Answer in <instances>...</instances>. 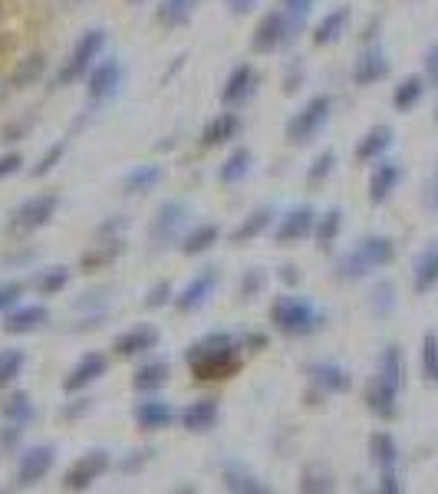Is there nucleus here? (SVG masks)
Segmentation results:
<instances>
[{
    "label": "nucleus",
    "instance_id": "f257e3e1",
    "mask_svg": "<svg viewBox=\"0 0 438 494\" xmlns=\"http://www.w3.org/2000/svg\"><path fill=\"white\" fill-rule=\"evenodd\" d=\"M184 363L192 369V376L198 382H215V380H228L241 369V359H238V340L231 333H207L201 340L188 346L184 353Z\"/></svg>",
    "mask_w": 438,
    "mask_h": 494
},
{
    "label": "nucleus",
    "instance_id": "f03ea898",
    "mask_svg": "<svg viewBox=\"0 0 438 494\" xmlns=\"http://www.w3.org/2000/svg\"><path fill=\"white\" fill-rule=\"evenodd\" d=\"M395 261V241L386 234H369L353 247V251L340 257L336 264V277L340 280H363L379 267H389Z\"/></svg>",
    "mask_w": 438,
    "mask_h": 494
},
{
    "label": "nucleus",
    "instance_id": "7ed1b4c3",
    "mask_svg": "<svg viewBox=\"0 0 438 494\" xmlns=\"http://www.w3.org/2000/svg\"><path fill=\"white\" fill-rule=\"evenodd\" d=\"M270 323L277 333L284 336H313L326 323V313L317 310L310 300L284 294L270 303Z\"/></svg>",
    "mask_w": 438,
    "mask_h": 494
},
{
    "label": "nucleus",
    "instance_id": "20e7f679",
    "mask_svg": "<svg viewBox=\"0 0 438 494\" xmlns=\"http://www.w3.org/2000/svg\"><path fill=\"white\" fill-rule=\"evenodd\" d=\"M103 46H106V30H86V34L76 40V46L69 50L63 69H59V76H57L59 86H69V82L90 76V69L96 67V59L103 57Z\"/></svg>",
    "mask_w": 438,
    "mask_h": 494
},
{
    "label": "nucleus",
    "instance_id": "39448f33",
    "mask_svg": "<svg viewBox=\"0 0 438 494\" xmlns=\"http://www.w3.org/2000/svg\"><path fill=\"white\" fill-rule=\"evenodd\" d=\"M330 115H333V99L323 96V92L320 96H313V99H307V103L300 106L297 113H293V119L287 122V138L290 142H297V145L310 142V138L330 122Z\"/></svg>",
    "mask_w": 438,
    "mask_h": 494
},
{
    "label": "nucleus",
    "instance_id": "423d86ee",
    "mask_svg": "<svg viewBox=\"0 0 438 494\" xmlns=\"http://www.w3.org/2000/svg\"><path fill=\"white\" fill-rule=\"evenodd\" d=\"M300 27H303V23L293 20L287 11H270L267 17H261V23H257V30H254V36H251L254 53H274V50H280L284 43H293V36H297Z\"/></svg>",
    "mask_w": 438,
    "mask_h": 494
},
{
    "label": "nucleus",
    "instance_id": "0eeeda50",
    "mask_svg": "<svg viewBox=\"0 0 438 494\" xmlns=\"http://www.w3.org/2000/svg\"><path fill=\"white\" fill-rule=\"evenodd\" d=\"M57 208H59V195H53V192L27 198V201H20L11 211V231L13 234H30V231L46 228L53 221V215H57Z\"/></svg>",
    "mask_w": 438,
    "mask_h": 494
},
{
    "label": "nucleus",
    "instance_id": "6e6552de",
    "mask_svg": "<svg viewBox=\"0 0 438 494\" xmlns=\"http://www.w3.org/2000/svg\"><path fill=\"white\" fill-rule=\"evenodd\" d=\"M221 284V271L218 267H207V271H201L198 277H192L188 284L182 287V294H175V310L178 313H195L201 310L207 300L215 297V290H218Z\"/></svg>",
    "mask_w": 438,
    "mask_h": 494
},
{
    "label": "nucleus",
    "instance_id": "1a4fd4ad",
    "mask_svg": "<svg viewBox=\"0 0 438 494\" xmlns=\"http://www.w3.org/2000/svg\"><path fill=\"white\" fill-rule=\"evenodd\" d=\"M257 86H261V73L247 67V63H241V67L231 69L224 86H221V103L228 106V109H241L244 103H251L254 96H257Z\"/></svg>",
    "mask_w": 438,
    "mask_h": 494
},
{
    "label": "nucleus",
    "instance_id": "9d476101",
    "mask_svg": "<svg viewBox=\"0 0 438 494\" xmlns=\"http://www.w3.org/2000/svg\"><path fill=\"white\" fill-rule=\"evenodd\" d=\"M184 221H188V208H184L182 201H165V205L155 211V221H152V228H149L152 241L159 244V247L175 244L182 238Z\"/></svg>",
    "mask_w": 438,
    "mask_h": 494
},
{
    "label": "nucleus",
    "instance_id": "9b49d317",
    "mask_svg": "<svg viewBox=\"0 0 438 494\" xmlns=\"http://www.w3.org/2000/svg\"><path fill=\"white\" fill-rule=\"evenodd\" d=\"M109 468V451H86L82 459H76L73 465L66 468V474H63V488L66 491H86L99 474Z\"/></svg>",
    "mask_w": 438,
    "mask_h": 494
},
{
    "label": "nucleus",
    "instance_id": "f8f14e48",
    "mask_svg": "<svg viewBox=\"0 0 438 494\" xmlns=\"http://www.w3.org/2000/svg\"><path fill=\"white\" fill-rule=\"evenodd\" d=\"M313 224H317V211L310 205H297L290 208L284 218H277L274 224V241L277 244H297L303 238L313 234Z\"/></svg>",
    "mask_w": 438,
    "mask_h": 494
},
{
    "label": "nucleus",
    "instance_id": "ddd939ff",
    "mask_svg": "<svg viewBox=\"0 0 438 494\" xmlns=\"http://www.w3.org/2000/svg\"><path fill=\"white\" fill-rule=\"evenodd\" d=\"M57 461V449L53 445H34V449H23L20 461H17V484L30 488V484L43 482L50 468Z\"/></svg>",
    "mask_w": 438,
    "mask_h": 494
},
{
    "label": "nucleus",
    "instance_id": "4468645a",
    "mask_svg": "<svg viewBox=\"0 0 438 494\" xmlns=\"http://www.w3.org/2000/svg\"><path fill=\"white\" fill-rule=\"evenodd\" d=\"M86 86H90V99L92 103H106V99H113L119 86H122V63L119 59H103V63H96L90 69V76H86Z\"/></svg>",
    "mask_w": 438,
    "mask_h": 494
},
{
    "label": "nucleus",
    "instance_id": "2eb2a0df",
    "mask_svg": "<svg viewBox=\"0 0 438 494\" xmlns=\"http://www.w3.org/2000/svg\"><path fill=\"white\" fill-rule=\"evenodd\" d=\"M389 57H386V50L379 43H369L363 53L356 57L353 63V82L356 86H376L389 76Z\"/></svg>",
    "mask_w": 438,
    "mask_h": 494
},
{
    "label": "nucleus",
    "instance_id": "dca6fc26",
    "mask_svg": "<svg viewBox=\"0 0 438 494\" xmlns=\"http://www.w3.org/2000/svg\"><path fill=\"white\" fill-rule=\"evenodd\" d=\"M106 369H109V359L103 353H86V357L76 363V366L66 372V380H63V389L73 396V392H82L90 389L92 382H99L106 376Z\"/></svg>",
    "mask_w": 438,
    "mask_h": 494
},
{
    "label": "nucleus",
    "instance_id": "f3484780",
    "mask_svg": "<svg viewBox=\"0 0 438 494\" xmlns=\"http://www.w3.org/2000/svg\"><path fill=\"white\" fill-rule=\"evenodd\" d=\"M159 346V330L155 326H145V323H138V326H129L126 333L115 336L113 343V353L115 357H142V353H149V349H155Z\"/></svg>",
    "mask_w": 438,
    "mask_h": 494
},
{
    "label": "nucleus",
    "instance_id": "a211bd4d",
    "mask_svg": "<svg viewBox=\"0 0 438 494\" xmlns=\"http://www.w3.org/2000/svg\"><path fill=\"white\" fill-rule=\"evenodd\" d=\"M43 323H50V310L43 303H23V307H13L4 317V333L23 336V333H36Z\"/></svg>",
    "mask_w": 438,
    "mask_h": 494
},
{
    "label": "nucleus",
    "instance_id": "6ab92c4d",
    "mask_svg": "<svg viewBox=\"0 0 438 494\" xmlns=\"http://www.w3.org/2000/svg\"><path fill=\"white\" fill-rule=\"evenodd\" d=\"M403 182V165L399 161H379L372 175H369V201L372 205H386L392 198V192Z\"/></svg>",
    "mask_w": 438,
    "mask_h": 494
},
{
    "label": "nucleus",
    "instance_id": "aec40b11",
    "mask_svg": "<svg viewBox=\"0 0 438 494\" xmlns=\"http://www.w3.org/2000/svg\"><path fill=\"white\" fill-rule=\"evenodd\" d=\"M307 372H310L313 386H317L320 392H326V396L353 389V376H349V369L340 366V363H313Z\"/></svg>",
    "mask_w": 438,
    "mask_h": 494
},
{
    "label": "nucleus",
    "instance_id": "412c9836",
    "mask_svg": "<svg viewBox=\"0 0 438 494\" xmlns=\"http://www.w3.org/2000/svg\"><path fill=\"white\" fill-rule=\"evenodd\" d=\"M218 415H221L218 399H198V403L182 409V428L192 432V435H205V432L218 426Z\"/></svg>",
    "mask_w": 438,
    "mask_h": 494
},
{
    "label": "nucleus",
    "instance_id": "4be33fe9",
    "mask_svg": "<svg viewBox=\"0 0 438 494\" xmlns=\"http://www.w3.org/2000/svg\"><path fill=\"white\" fill-rule=\"evenodd\" d=\"M241 115L238 113H218L211 122L205 126V132H201V145L205 149H218V145H228V142H234V138L241 136Z\"/></svg>",
    "mask_w": 438,
    "mask_h": 494
},
{
    "label": "nucleus",
    "instance_id": "5701e85b",
    "mask_svg": "<svg viewBox=\"0 0 438 494\" xmlns=\"http://www.w3.org/2000/svg\"><path fill=\"white\" fill-rule=\"evenodd\" d=\"M366 405L369 412L376 415V419H382V422H392L395 415H399V392L389 389L386 382H379L376 376L369 380L366 386Z\"/></svg>",
    "mask_w": 438,
    "mask_h": 494
},
{
    "label": "nucleus",
    "instance_id": "b1692460",
    "mask_svg": "<svg viewBox=\"0 0 438 494\" xmlns=\"http://www.w3.org/2000/svg\"><path fill=\"white\" fill-rule=\"evenodd\" d=\"M412 287L415 294H432L438 287V241L418 251L412 264Z\"/></svg>",
    "mask_w": 438,
    "mask_h": 494
},
{
    "label": "nucleus",
    "instance_id": "393cba45",
    "mask_svg": "<svg viewBox=\"0 0 438 494\" xmlns=\"http://www.w3.org/2000/svg\"><path fill=\"white\" fill-rule=\"evenodd\" d=\"M395 142V129L392 126H372L366 136L356 142V161H379Z\"/></svg>",
    "mask_w": 438,
    "mask_h": 494
},
{
    "label": "nucleus",
    "instance_id": "a878e982",
    "mask_svg": "<svg viewBox=\"0 0 438 494\" xmlns=\"http://www.w3.org/2000/svg\"><path fill=\"white\" fill-rule=\"evenodd\" d=\"M175 422V409L161 399H145V403L136 405V426L142 432H161Z\"/></svg>",
    "mask_w": 438,
    "mask_h": 494
},
{
    "label": "nucleus",
    "instance_id": "bb28decb",
    "mask_svg": "<svg viewBox=\"0 0 438 494\" xmlns=\"http://www.w3.org/2000/svg\"><path fill=\"white\" fill-rule=\"evenodd\" d=\"M376 380L386 382L389 389L403 392V382H405V359H403V349L392 343L386 346L379 353V363H376Z\"/></svg>",
    "mask_w": 438,
    "mask_h": 494
},
{
    "label": "nucleus",
    "instance_id": "cd10ccee",
    "mask_svg": "<svg viewBox=\"0 0 438 494\" xmlns=\"http://www.w3.org/2000/svg\"><path fill=\"white\" fill-rule=\"evenodd\" d=\"M346 27H349V7H336V11H330L317 27H313V34H310L313 46L340 43V36L346 34Z\"/></svg>",
    "mask_w": 438,
    "mask_h": 494
},
{
    "label": "nucleus",
    "instance_id": "c85d7f7f",
    "mask_svg": "<svg viewBox=\"0 0 438 494\" xmlns=\"http://www.w3.org/2000/svg\"><path fill=\"white\" fill-rule=\"evenodd\" d=\"M168 363L161 357L155 359H145L142 366L136 369V376H132V386H136V392H159L165 382H168Z\"/></svg>",
    "mask_w": 438,
    "mask_h": 494
},
{
    "label": "nucleus",
    "instance_id": "c756f323",
    "mask_svg": "<svg viewBox=\"0 0 438 494\" xmlns=\"http://www.w3.org/2000/svg\"><path fill=\"white\" fill-rule=\"evenodd\" d=\"M426 90H428V80L426 76H405L395 90H392V106L399 109V113H412L415 106L426 99Z\"/></svg>",
    "mask_w": 438,
    "mask_h": 494
},
{
    "label": "nucleus",
    "instance_id": "7c9ffc66",
    "mask_svg": "<svg viewBox=\"0 0 438 494\" xmlns=\"http://www.w3.org/2000/svg\"><path fill=\"white\" fill-rule=\"evenodd\" d=\"M221 238V228L218 224H198V228H192L188 234H182V254L184 257H198V254L211 251L215 244H218Z\"/></svg>",
    "mask_w": 438,
    "mask_h": 494
},
{
    "label": "nucleus",
    "instance_id": "2f4dec72",
    "mask_svg": "<svg viewBox=\"0 0 438 494\" xmlns=\"http://www.w3.org/2000/svg\"><path fill=\"white\" fill-rule=\"evenodd\" d=\"M270 224H274V208H270V205L257 208V211H251V215L241 221V228L231 234V241H234V244H247V241H254V238H261V234H264Z\"/></svg>",
    "mask_w": 438,
    "mask_h": 494
},
{
    "label": "nucleus",
    "instance_id": "473e14b6",
    "mask_svg": "<svg viewBox=\"0 0 438 494\" xmlns=\"http://www.w3.org/2000/svg\"><path fill=\"white\" fill-rule=\"evenodd\" d=\"M369 459L376 468H395L399 465V445H395V438L389 432H376V435L369 438Z\"/></svg>",
    "mask_w": 438,
    "mask_h": 494
},
{
    "label": "nucleus",
    "instance_id": "72a5a7b5",
    "mask_svg": "<svg viewBox=\"0 0 438 494\" xmlns=\"http://www.w3.org/2000/svg\"><path fill=\"white\" fill-rule=\"evenodd\" d=\"M0 415H4V422H17V426H30L34 422V403H30V396L27 392H11L4 403H0Z\"/></svg>",
    "mask_w": 438,
    "mask_h": 494
},
{
    "label": "nucleus",
    "instance_id": "f704fd0d",
    "mask_svg": "<svg viewBox=\"0 0 438 494\" xmlns=\"http://www.w3.org/2000/svg\"><path fill=\"white\" fill-rule=\"evenodd\" d=\"M161 165H136L132 172L122 178V188H126L129 195H145V192H152L155 184L161 182Z\"/></svg>",
    "mask_w": 438,
    "mask_h": 494
},
{
    "label": "nucleus",
    "instance_id": "c9c22d12",
    "mask_svg": "<svg viewBox=\"0 0 438 494\" xmlns=\"http://www.w3.org/2000/svg\"><path fill=\"white\" fill-rule=\"evenodd\" d=\"M343 231V208H326L323 215H317V224H313V238L320 247H330V244L340 238Z\"/></svg>",
    "mask_w": 438,
    "mask_h": 494
},
{
    "label": "nucleus",
    "instance_id": "e433bc0d",
    "mask_svg": "<svg viewBox=\"0 0 438 494\" xmlns=\"http://www.w3.org/2000/svg\"><path fill=\"white\" fill-rule=\"evenodd\" d=\"M224 488H228V491H238V494H267L270 491L261 478H254L251 472H244L241 465H228V468H224Z\"/></svg>",
    "mask_w": 438,
    "mask_h": 494
},
{
    "label": "nucleus",
    "instance_id": "4c0bfd02",
    "mask_svg": "<svg viewBox=\"0 0 438 494\" xmlns=\"http://www.w3.org/2000/svg\"><path fill=\"white\" fill-rule=\"evenodd\" d=\"M198 0H161L155 17H159L161 27H182V23L192 20Z\"/></svg>",
    "mask_w": 438,
    "mask_h": 494
},
{
    "label": "nucleus",
    "instance_id": "58836bf2",
    "mask_svg": "<svg viewBox=\"0 0 438 494\" xmlns=\"http://www.w3.org/2000/svg\"><path fill=\"white\" fill-rule=\"evenodd\" d=\"M251 165H254V155L247 149H234L228 155V161L221 165V172H218V178L224 184H238V182H244L247 175H251Z\"/></svg>",
    "mask_w": 438,
    "mask_h": 494
},
{
    "label": "nucleus",
    "instance_id": "ea45409f",
    "mask_svg": "<svg viewBox=\"0 0 438 494\" xmlns=\"http://www.w3.org/2000/svg\"><path fill=\"white\" fill-rule=\"evenodd\" d=\"M69 284V267L57 264V267H46V271H40V277H36V290L43 294V297H57V294H63Z\"/></svg>",
    "mask_w": 438,
    "mask_h": 494
},
{
    "label": "nucleus",
    "instance_id": "a19ab883",
    "mask_svg": "<svg viewBox=\"0 0 438 494\" xmlns=\"http://www.w3.org/2000/svg\"><path fill=\"white\" fill-rule=\"evenodd\" d=\"M369 310L376 313V317H392L395 310V284L392 280H379L372 294H369Z\"/></svg>",
    "mask_w": 438,
    "mask_h": 494
},
{
    "label": "nucleus",
    "instance_id": "79ce46f5",
    "mask_svg": "<svg viewBox=\"0 0 438 494\" xmlns=\"http://www.w3.org/2000/svg\"><path fill=\"white\" fill-rule=\"evenodd\" d=\"M333 474L326 472V468H320V465H307L303 468V478H300V491H333Z\"/></svg>",
    "mask_w": 438,
    "mask_h": 494
},
{
    "label": "nucleus",
    "instance_id": "37998d69",
    "mask_svg": "<svg viewBox=\"0 0 438 494\" xmlns=\"http://www.w3.org/2000/svg\"><path fill=\"white\" fill-rule=\"evenodd\" d=\"M119 254H122V241H103L99 247H92V251L82 257V267H86V271H99V267L113 264Z\"/></svg>",
    "mask_w": 438,
    "mask_h": 494
},
{
    "label": "nucleus",
    "instance_id": "c03bdc74",
    "mask_svg": "<svg viewBox=\"0 0 438 494\" xmlns=\"http://www.w3.org/2000/svg\"><path fill=\"white\" fill-rule=\"evenodd\" d=\"M422 376L426 382L438 386V333L422 336Z\"/></svg>",
    "mask_w": 438,
    "mask_h": 494
},
{
    "label": "nucleus",
    "instance_id": "a18cd8bd",
    "mask_svg": "<svg viewBox=\"0 0 438 494\" xmlns=\"http://www.w3.org/2000/svg\"><path fill=\"white\" fill-rule=\"evenodd\" d=\"M333 169H336V152H330V149L320 152V155L313 159L310 172H307V184H310V188H320V184L333 175Z\"/></svg>",
    "mask_w": 438,
    "mask_h": 494
},
{
    "label": "nucleus",
    "instance_id": "49530a36",
    "mask_svg": "<svg viewBox=\"0 0 438 494\" xmlns=\"http://www.w3.org/2000/svg\"><path fill=\"white\" fill-rule=\"evenodd\" d=\"M23 363H27V359H23L20 349H4V353H0V389L11 386V382L20 376Z\"/></svg>",
    "mask_w": 438,
    "mask_h": 494
},
{
    "label": "nucleus",
    "instance_id": "de8ad7c7",
    "mask_svg": "<svg viewBox=\"0 0 438 494\" xmlns=\"http://www.w3.org/2000/svg\"><path fill=\"white\" fill-rule=\"evenodd\" d=\"M40 73H43V57H27L20 67H17V73H13V86H27V82H34Z\"/></svg>",
    "mask_w": 438,
    "mask_h": 494
},
{
    "label": "nucleus",
    "instance_id": "09e8293b",
    "mask_svg": "<svg viewBox=\"0 0 438 494\" xmlns=\"http://www.w3.org/2000/svg\"><path fill=\"white\" fill-rule=\"evenodd\" d=\"M264 287H267V274H264V271H261V267H247V271H244V280H241L244 300L257 297V294H261Z\"/></svg>",
    "mask_w": 438,
    "mask_h": 494
},
{
    "label": "nucleus",
    "instance_id": "8fccbe9b",
    "mask_svg": "<svg viewBox=\"0 0 438 494\" xmlns=\"http://www.w3.org/2000/svg\"><path fill=\"white\" fill-rule=\"evenodd\" d=\"M23 290H27V287H23L20 280H0V313L13 310V307L20 303Z\"/></svg>",
    "mask_w": 438,
    "mask_h": 494
},
{
    "label": "nucleus",
    "instance_id": "3c124183",
    "mask_svg": "<svg viewBox=\"0 0 438 494\" xmlns=\"http://www.w3.org/2000/svg\"><path fill=\"white\" fill-rule=\"evenodd\" d=\"M63 155H66V142H57L53 149L46 152L43 159L36 161V165H34V172H30V175H34V178H43L46 172H53V169H57L59 159H63Z\"/></svg>",
    "mask_w": 438,
    "mask_h": 494
},
{
    "label": "nucleus",
    "instance_id": "603ef678",
    "mask_svg": "<svg viewBox=\"0 0 438 494\" xmlns=\"http://www.w3.org/2000/svg\"><path fill=\"white\" fill-rule=\"evenodd\" d=\"M168 300H175L172 284H165V280H161L159 287H152L149 294H145V307H149V310H159V307H165Z\"/></svg>",
    "mask_w": 438,
    "mask_h": 494
},
{
    "label": "nucleus",
    "instance_id": "864d4df0",
    "mask_svg": "<svg viewBox=\"0 0 438 494\" xmlns=\"http://www.w3.org/2000/svg\"><path fill=\"white\" fill-rule=\"evenodd\" d=\"M23 169V155L20 152H7V155H0V182L4 178H11Z\"/></svg>",
    "mask_w": 438,
    "mask_h": 494
},
{
    "label": "nucleus",
    "instance_id": "5fc2aeb1",
    "mask_svg": "<svg viewBox=\"0 0 438 494\" xmlns=\"http://www.w3.org/2000/svg\"><path fill=\"white\" fill-rule=\"evenodd\" d=\"M379 491L382 494H399L403 491V482H399L395 468H382L379 472Z\"/></svg>",
    "mask_w": 438,
    "mask_h": 494
},
{
    "label": "nucleus",
    "instance_id": "6e6d98bb",
    "mask_svg": "<svg viewBox=\"0 0 438 494\" xmlns=\"http://www.w3.org/2000/svg\"><path fill=\"white\" fill-rule=\"evenodd\" d=\"M313 4H317V0H284V7H287V13H290V17H293L297 23L307 20V13L313 11Z\"/></svg>",
    "mask_w": 438,
    "mask_h": 494
},
{
    "label": "nucleus",
    "instance_id": "4d7b16f0",
    "mask_svg": "<svg viewBox=\"0 0 438 494\" xmlns=\"http://www.w3.org/2000/svg\"><path fill=\"white\" fill-rule=\"evenodd\" d=\"M23 432H27V426L7 422V426H4V432H0V445H4V449H13V445H17V442L23 438Z\"/></svg>",
    "mask_w": 438,
    "mask_h": 494
},
{
    "label": "nucleus",
    "instance_id": "13d9d810",
    "mask_svg": "<svg viewBox=\"0 0 438 494\" xmlns=\"http://www.w3.org/2000/svg\"><path fill=\"white\" fill-rule=\"evenodd\" d=\"M426 80L438 86V43L426 53Z\"/></svg>",
    "mask_w": 438,
    "mask_h": 494
},
{
    "label": "nucleus",
    "instance_id": "bf43d9fd",
    "mask_svg": "<svg viewBox=\"0 0 438 494\" xmlns=\"http://www.w3.org/2000/svg\"><path fill=\"white\" fill-rule=\"evenodd\" d=\"M231 13H251L257 7V0H224Z\"/></svg>",
    "mask_w": 438,
    "mask_h": 494
},
{
    "label": "nucleus",
    "instance_id": "052dcab7",
    "mask_svg": "<svg viewBox=\"0 0 438 494\" xmlns=\"http://www.w3.org/2000/svg\"><path fill=\"white\" fill-rule=\"evenodd\" d=\"M280 280H284V284H287V287H297V284H300V274H297V267H293V264L280 267Z\"/></svg>",
    "mask_w": 438,
    "mask_h": 494
},
{
    "label": "nucleus",
    "instance_id": "680f3d73",
    "mask_svg": "<svg viewBox=\"0 0 438 494\" xmlns=\"http://www.w3.org/2000/svg\"><path fill=\"white\" fill-rule=\"evenodd\" d=\"M244 346H247V349H267V336L264 333H247L244 336Z\"/></svg>",
    "mask_w": 438,
    "mask_h": 494
},
{
    "label": "nucleus",
    "instance_id": "e2e57ef3",
    "mask_svg": "<svg viewBox=\"0 0 438 494\" xmlns=\"http://www.w3.org/2000/svg\"><path fill=\"white\" fill-rule=\"evenodd\" d=\"M428 201H432V208L438 211V172L432 175V184H428Z\"/></svg>",
    "mask_w": 438,
    "mask_h": 494
},
{
    "label": "nucleus",
    "instance_id": "0e129e2a",
    "mask_svg": "<svg viewBox=\"0 0 438 494\" xmlns=\"http://www.w3.org/2000/svg\"><path fill=\"white\" fill-rule=\"evenodd\" d=\"M435 122H438V113H435Z\"/></svg>",
    "mask_w": 438,
    "mask_h": 494
}]
</instances>
